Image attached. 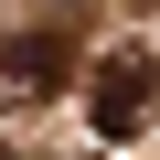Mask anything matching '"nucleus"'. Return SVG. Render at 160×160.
<instances>
[{
    "mask_svg": "<svg viewBox=\"0 0 160 160\" xmlns=\"http://www.w3.org/2000/svg\"><path fill=\"white\" fill-rule=\"evenodd\" d=\"M149 107H160V53H149V43L96 53V75H86V128H96V139H139Z\"/></svg>",
    "mask_w": 160,
    "mask_h": 160,
    "instance_id": "nucleus-1",
    "label": "nucleus"
}]
</instances>
